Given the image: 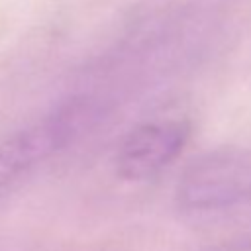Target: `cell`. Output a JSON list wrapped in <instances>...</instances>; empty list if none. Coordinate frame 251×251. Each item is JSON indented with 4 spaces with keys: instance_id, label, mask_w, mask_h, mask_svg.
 I'll return each instance as SVG.
<instances>
[{
    "instance_id": "6da1fadb",
    "label": "cell",
    "mask_w": 251,
    "mask_h": 251,
    "mask_svg": "<svg viewBox=\"0 0 251 251\" xmlns=\"http://www.w3.org/2000/svg\"><path fill=\"white\" fill-rule=\"evenodd\" d=\"M96 118L88 98H73L39 122L0 141V190L18 176L69 147Z\"/></svg>"
},
{
    "instance_id": "277c9868",
    "label": "cell",
    "mask_w": 251,
    "mask_h": 251,
    "mask_svg": "<svg viewBox=\"0 0 251 251\" xmlns=\"http://www.w3.org/2000/svg\"><path fill=\"white\" fill-rule=\"evenodd\" d=\"M210 251H251V243L231 245V247H224V249H210Z\"/></svg>"
},
{
    "instance_id": "7a4b0ae2",
    "label": "cell",
    "mask_w": 251,
    "mask_h": 251,
    "mask_svg": "<svg viewBox=\"0 0 251 251\" xmlns=\"http://www.w3.org/2000/svg\"><path fill=\"white\" fill-rule=\"evenodd\" d=\"M178 204L192 212L227 210L251 200V161L237 155H208L192 163L176 188Z\"/></svg>"
},
{
    "instance_id": "3957f363",
    "label": "cell",
    "mask_w": 251,
    "mask_h": 251,
    "mask_svg": "<svg viewBox=\"0 0 251 251\" xmlns=\"http://www.w3.org/2000/svg\"><path fill=\"white\" fill-rule=\"evenodd\" d=\"M190 126L184 120H155L133 127L116 151L122 178L139 182L167 169L186 147Z\"/></svg>"
}]
</instances>
